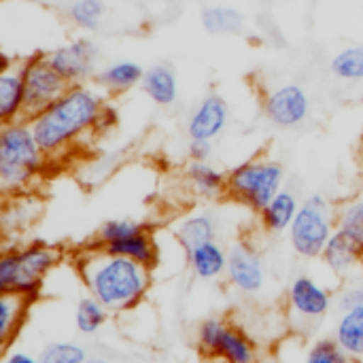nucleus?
Returning a JSON list of instances; mask_svg holds the SVG:
<instances>
[{"instance_id":"nucleus-1","label":"nucleus","mask_w":363,"mask_h":363,"mask_svg":"<svg viewBox=\"0 0 363 363\" xmlns=\"http://www.w3.org/2000/svg\"><path fill=\"white\" fill-rule=\"evenodd\" d=\"M106 104L100 87L81 83L70 85L53 104L28 119L40 149L51 162L70 153L85 136H94L98 117Z\"/></svg>"},{"instance_id":"nucleus-2","label":"nucleus","mask_w":363,"mask_h":363,"mask_svg":"<svg viewBox=\"0 0 363 363\" xmlns=\"http://www.w3.org/2000/svg\"><path fill=\"white\" fill-rule=\"evenodd\" d=\"M77 272L89 296L108 313L136 308L151 287V270L94 245L77 259Z\"/></svg>"},{"instance_id":"nucleus-3","label":"nucleus","mask_w":363,"mask_h":363,"mask_svg":"<svg viewBox=\"0 0 363 363\" xmlns=\"http://www.w3.org/2000/svg\"><path fill=\"white\" fill-rule=\"evenodd\" d=\"M49 157L40 149L26 119L2 123L0 128V187L6 198L28 194L45 168Z\"/></svg>"},{"instance_id":"nucleus-4","label":"nucleus","mask_w":363,"mask_h":363,"mask_svg":"<svg viewBox=\"0 0 363 363\" xmlns=\"http://www.w3.org/2000/svg\"><path fill=\"white\" fill-rule=\"evenodd\" d=\"M60 259V249L40 240L6 247L0 255V294H19L34 302Z\"/></svg>"},{"instance_id":"nucleus-5","label":"nucleus","mask_w":363,"mask_h":363,"mask_svg":"<svg viewBox=\"0 0 363 363\" xmlns=\"http://www.w3.org/2000/svg\"><path fill=\"white\" fill-rule=\"evenodd\" d=\"M285 170L270 157H253L228 172L225 196L253 213H262L283 189Z\"/></svg>"},{"instance_id":"nucleus-6","label":"nucleus","mask_w":363,"mask_h":363,"mask_svg":"<svg viewBox=\"0 0 363 363\" xmlns=\"http://www.w3.org/2000/svg\"><path fill=\"white\" fill-rule=\"evenodd\" d=\"M334 232H336L334 206L321 194H313L302 202L289 228V242L300 257L315 259L323 255V249L334 236Z\"/></svg>"},{"instance_id":"nucleus-7","label":"nucleus","mask_w":363,"mask_h":363,"mask_svg":"<svg viewBox=\"0 0 363 363\" xmlns=\"http://www.w3.org/2000/svg\"><path fill=\"white\" fill-rule=\"evenodd\" d=\"M21 74L26 96V121L45 111L49 104H53L70 87L62 79V74L51 66L47 53L43 51L21 57Z\"/></svg>"},{"instance_id":"nucleus-8","label":"nucleus","mask_w":363,"mask_h":363,"mask_svg":"<svg viewBox=\"0 0 363 363\" xmlns=\"http://www.w3.org/2000/svg\"><path fill=\"white\" fill-rule=\"evenodd\" d=\"M47 57L68 85L89 83L98 74L96 64H98L100 51L91 38L81 36V38L68 40L55 49L47 51Z\"/></svg>"},{"instance_id":"nucleus-9","label":"nucleus","mask_w":363,"mask_h":363,"mask_svg":"<svg viewBox=\"0 0 363 363\" xmlns=\"http://www.w3.org/2000/svg\"><path fill=\"white\" fill-rule=\"evenodd\" d=\"M264 113L272 125L281 130H294V128H300L308 119L311 98L302 85L283 83L266 94Z\"/></svg>"},{"instance_id":"nucleus-10","label":"nucleus","mask_w":363,"mask_h":363,"mask_svg":"<svg viewBox=\"0 0 363 363\" xmlns=\"http://www.w3.org/2000/svg\"><path fill=\"white\" fill-rule=\"evenodd\" d=\"M332 302H334L332 294L308 274L296 277L287 291L289 311L294 313L296 319H300L306 325L321 321L330 313Z\"/></svg>"},{"instance_id":"nucleus-11","label":"nucleus","mask_w":363,"mask_h":363,"mask_svg":"<svg viewBox=\"0 0 363 363\" xmlns=\"http://www.w3.org/2000/svg\"><path fill=\"white\" fill-rule=\"evenodd\" d=\"M225 277H228L230 285L234 289H238L240 294L255 296V294H259L264 289L266 268H264V262H262L259 253L253 247H249L245 242H236L228 251Z\"/></svg>"},{"instance_id":"nucleus-12","label":"nucleus","mask_w":363,"mask_h":363,"mask_svg":"<svg viewBox=\"0 0 363 363\" xmlns=\"http://www.w3.org/2000/svg\"><path fill=\"white\" fill-rule=\"evenodd\" d=\"M228 123H230L228 100L219 94H208L194 106L187 119V136L189 140L213 143L223 134Z\"/></svg>"},{"instance_id":"nucleus-13","label":"nucleus","mask_w":363,"mask_h":363,"mask_svg":"<svg viewBox=\"0 0 363 363\" xmlns=\"http://www.w3.org/2000/svg\"><path fill=\"white\" fill-rule=\"evenodd\" d=\"M26 115V96H23V74L21 57L11 66L0 70V121L13 123L21 121Z\"/></svg>"},{"instance_id":"nucleus-14","label":"nucleus","mask_w":363,"mask_h":363,"mask_svg":"<svg viewBox=\"0 0 363 363\" xmlns=\"http://www.w3.org/2000/svg\"><path fill=\"white\" fill-rule=\"evenodd\" d=\"M143 77H145V68L138 62L119 60V62H113V64L104 66L102 70H98L96 83L104 94L119 96V94H125V91L134 89L136 85H140Z\"/></svg>"},{"instance_id":"nucleus-15","label":"nucleus","mask_w":363,"mask_h":363,"mask_svg":"<svg viewBox=\"0 0 363 363\" xmlns=\"http://www.w3.org/2000/svg\"><path fill=\"white\" fill-rule=\"evenodd\" d=\"M140 87L147 98L157 106H170L179 98V81L170 64H153L145 68Z\"/></svg>"},{"instance_id":"nucleus-16","label":"nucleus","mask_w":363,"mask_h":363,"mask_svg":"<svg viewBox=\"0 0 363 363\" xmlns=\"http://www.w3.org/2000/svg\"><path fill=\"white\" fill-rule=\"evenodd\" d=\"M100 249H104L108 253H115V255H121V257H128V259L145 266L147 270H153L160 264V249H157V242H155L149 228L134 234V236H130V238L117 240V242L100 247Z\"/></svg>"},{"instance_id":"nucleus-17","label":"nucleus","mask_w":363,"mask_h":363,"mask_svg":"<svg viewBox=\"0 0 363 363\" xmlns=\"http://www.w3.org/2000/svg\"><path fill=\"white\" fill-rule=\"evenodd\" d=\"M187 183L198 198L217 200L228 191V174L215 168L211 162H189L185 170Z\"/></svg>"},{"instance_id":"nucleus-18","label":"nucleus","mask_w":363,"mask_h":363,"mask_svg":"<svg viewBox=\"0 0 363 363\" xmlns=\"http://www.w3.org/2000/svg\"><path fill=\"white\" fill-rule=\"evenodd\" d=\"M32 300L19 294H0V349L6 353L17 338Z\"/></svg>"},{"instance_id":"nucleus-19","label":"nucleus","mask_w":363,"mask_h":363,"mask_svg":"<svg viewBox=\"0 0 363 363\" xmlns=\"http://www.w3.org/2000/svg\"><path fill=\"white\" fill-rule=\"evenodd\" d=\"M302 202L298 200V196L291 191V189H281L272 202L259 213V219H262V225L266 232L270 234H283V232H289L298 211H300Z\"/></svg>"},{"instance_id":"nucleus-20","label":"nucleus","mask_w":363,"mask_h":363,"mask_svg":"<svg viewBox=\"0 0 363 363\" xmlns=\"http://www.w3.org/2000/svg\"><path fill=\"white\" fill-rule=\"evenodd\" d=\"M217 359L223 363H262L259 349L255 340L240 328L228 323L219 349H217Z\"/></svg>"},{"instance_id":"nucleus-21","label":"nucleus","mask_w":363,"mask_h":363,"mask_svg":"<svg viewBox=\"0 0 363 363\" xmlns=\"http://www.w3.org/2000/svg\"><path fill=\"white\" fill-rule=\"evenodd\" d=\"M187 262H189L191 272L198 279L213 281V279H219L221 274H225L228 251L217 240H211V242L198 245L196 249L187 251Z\"/></svg>"},{"instance_id":"nucleus-22","label":"nucleus","mask_w":363,"mask_h":363,"mask_svg":"<svg viewBox=\"0 0 363 363\" xmlns=\"http://www.w3.org/2000/svg\"><path fill=\"white\" fill-rule=\"evenodd\" d=\"M321 259H323L325 268H330L334 274L342 277L349 270H353L357 266V262H362L363 255L362 251L357 249V245L347 234L336 230L334 236L330 238V242L325 245Z\"/></svg>"},{"instance_id":"nucleus-23","label":"nucleus","mask_w":363,"mask_h":363,"mask_svg":"<svg viewBox=\"0 0 363 363\" xmlns=\"http://www.w3.org/2000/svg\"><path fill=\"white\" fill-rule=\"evenodd\" d=\"M174 234H177L179 245L187 253V251L196 249L198 245L215 240L217 221H215V217L211 213H194V215H187V217H183L179 221Z\"/></svg>"},{"instance_id":"nucleus-24","label":"nucleus","mask_w":363,"mask_h":363,"mask_svg":"<svg viewBox=\"0 0 363 363\" xmlns=\"http://www.w3.org/2000/svg\"><path fill=\"white\" fill-rule=\"evenodd\" d=\"M334 340L347 357L363 359V308L342 311L334 330Z\"/></svg>"},{"instance_id":"nucleus-25","label":"nucleus","mask_w":363,"mask_h":363,"mask_svg":"<svg viewBox=\"0 0 363 363\" xmlns=\"http://www.w3.org/2000/svg\"><path fill=\"white\" fill-rule=\"evenodd\" d=\"M202 26L213 36H230L245 30V15L225 4H211L202 11Z\"/></svg>"},{"instance_id":"nucleus-26","label":"nucleus","mask_w":363,"mask_h":363,"mask_svg":"<svg viewBox=\"0 0 363 363\" xmlns=\"http://www.w3.org/2000/svg\"><path fill=\"white\" fill-rule=\"evenodd\" d=\"M336 230L347 234L363 255V191L336 208Z\"/></svg>"},{"instance_id":"nucleus-27","label":"nucleus","mask_w":363,"mask_h":363,"mask_svg":"<svg viewBox=\"0 0 363 363\" xmlns=\"http://www.w3.org/2000/svg\"><path fill=\"white\" fill-rule=\"evenodd\" d=\"M36 211H38V204L36 200L28 198L26 194L21 196H11V200L6 202L4 206V213H2V225H4V232H23L34 219H36Z\"/></svg>"},{"instance_id":"nucleus-28","label":"nucleus","mask_w":363,"mask_h":363,"mask_svg":"<svg viewBox=\"0 0 363 363\" xmlns=\"http://www.w3.org/2000/svg\"><path fill=\"white\" fill-rule=\"evenodd\" d=\"M330 70L342 81H363V43L349 45L334 53L330 60Z\"/></svg>"},{"instance_id":"nucleus-29","label":"nucleus","mask_w":363,"mask_h":363,"mask_svg":"<svg viewBox=\"0 0 363 363\" xmlns=\"http://www.w3.org/2000/svg\"><path fill=\"white\" fill-rule=\"evenodd\" d=\"M106 313L108 311L94 296L81 298L74 311V325L81 334L94 336L106 323Z\"/></svg>"},{"instance_id":"nucleus-30","label":"nucleus","mask_w":363,"mask_h":363,"mask_svg":"<svg viewBox=\"0 0 363 363\" xmlns=\"http://www.w3.org/2000/svg\"><path fill=\"white\" fill-rule=\"evenodd\" d=\"M104 13L106 6L102 0H72L68 6V19L85 32L98 30L104 19Z\"/></svg>"},{"instance_id":"nucleus-31","label":"nucleus","mask_w":363,"mask_h":363,"mask_svg":"<svg viewBox=\"0 0 363 363\" xmlns=\"http://www.w3.org/2000/svg\"><path fill=\"white\" fill-rule=\"evenodd\" d=\"M147 230L145 223L140 221H134V219H108L100 225L98 234H96V247H106V245H113L117 240H123V238H130L138 232Z\"/></svg>"},{"instance_id":"nucleus-32","label":"nucleus","mask_w":363,"mask_h":363,"mask_svg":"<svg viewBox=\"0 0 363 363\" xmlns=\"http://www.w3.org/2000/svg\"><path fill=\"white\" fill-rule=\"evenodd\" d=\"M225 328H228V321L217 319V317H211L200 323V328L196 332V345H198V351L206 359H217V349H219Z\"/></svg>"},{"instance_id":"nucleus-33","label":"nucleus","mask_w":363,"mask_h":363,"mask_svg":"<svg viewBox=\"0 0 363 363\" xmlns=\"http://www.w3.org/2000/svg\"><path fill=\"white\" fill-rule=\"evenodd\" d=\"M85 359L87 353L77 342H51L38 355V363H85Z\"/></svg>"},{"instance_id":"nucleus-34","label":"nucleus","mask_w":363,"mask_h":363,"mask_svg":"<svg viewBox=\"0 0 363 363\" xmlns=\"http://www.w3.org/2000/svg\"><path fill=\"white\" fill-rule=\"evenodd\" d=\"M349 357L342 353V349L336 345V340H317L308 353L304 363H347Z\"/></svg>"},{"instance_id":"nucleus-35","label":"nucleus","mask_w":363,"mask_h":363,"mask_svg":"<svg viewBox=\"0 0 363 363\" xmlns=\"http://www.w3.org/2000/svg\"><path fill=\"white\" fill-rule=\"evenodd\" d=\"M119 125V111L113 106V104H104L100 117H98V123H96V130H94V136H100V134H108L113 132L115 128Z\"/></svg>"},{"instance_id":"nucleus-36","label":"nucleus","mask_w":363,"mask_h":363,"mask_svg":"<svg viewBox=\"0 0 363 363\" xmlns=\"http://www.w3.org/2000/svg\"><path fill=\"white\" fill-rule=\"evenodd\" d=\"M338 306L342 311H349V308H363V283L362 285H351L347 287L340 298H338Z\"/></svg>"},{"instance_id":"nucleus-37","label":"nucleus","mask_w":363,"mask_h":363,"mask_svg":"<svg viewBox=\"0 0 363 363\" xmlns=\"http://www.w3.org/2000/svg\"><path fill=\"white\" fill-rule=\"evenodd\" d=\"M211 155H213V143L189 140V157H191V162H208Z\"/></svg>"},{"instance_id":"nucleus-38","label":"nucleus","mask_w":363,"mask_h":363,"mask_svg":"<svg viewBox=\"0 0 363 363\" xmlns=\"http://www.w3.org/2000/svg\"><path fill=\"white\" fill-rule=\"evenodd\" d=\"M2 363H38V357H32L23 351H6Z\"/></svg>"},{"instance_id":"nucleus-39","label":"nucleus","mask_w":363,"mask_h":363,"mask_svg":"<svg viewBox=\"0 0 363 363\" xmlns=\"http://www.w3.org/2000/svg\"><path fill=\"white\" fill-rule=\"evenodd\" d=\"M85 363H108V362H106L104 357H87Z\"/></svg>"},{"instance_id":"nucleus-40","label":"nucleus","mask_w":363,"mask_h":363,"mask_svg":"<svg viewBox=\"0 0 363 363\" xmlns=\"http://www.w3.org/2000/svg\"><path fill=\"white\" fill-rule=\"evenodd\" d=\"M347 363H363V359H357V357H349V362Z\"/></svg>"},{"instance_id":"nucleus-41","label":"nucleus","mask_w":363,"mask_h":363,"mask_svg":"<svg viewBox=\"0 0 363 363\" xmlns=\"http://www.w3.org/2000/svg\"><path fill=\"white\" fill-rule=\"evenodd\" d=\"M359 164H362V168H363V145H362V149H359Z\"/></svg>"}]
</instances>
